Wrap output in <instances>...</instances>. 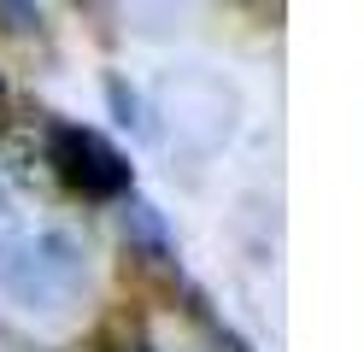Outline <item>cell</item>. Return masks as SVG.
<instances>
[{"instance_id":"cell-1","label":"cell","mask_w":364,"mask_h":352,"mask_svg":"<svg viewBox=\"0 0 364 352\" xmlns=\"http://www.w3.org/2000/svg\"><path fill=\"white\" fill-rule=\"evenodd\" d=\"M82 288H88V252L65 229L12 241L0 252V294L36 317H59L65 305L82 299Z\"/></svg>"},{"instance_id":"cell-2","label":"cell","mask_w":364,"mask_h":352,"mask_svg":"<svg viewBox=\"0 0 364 352\" xmlns=\"http://www.w3.org/2000/svg\"><path fill=\"white\" fill-rule=\"evenodd\" d=\"M159 117H165V129L182 153L194 159H212L223 141L235 135V117H241V100L235 88L218 77V70H171L165 88H159Z\"/></svg>"},{"instance_id":"cell-3","label":"cell","mask_w":364,"mask_h":352,"mask_svg":"<svg viewBox=\"0 0 364 352\" xmlns=\"http://www.w3.org/2000/svg\"><path fill=\"white\" fill-rule=\"evenodd\" d=\"M41 159H48V176L77 200H124L129 194V159L100 129L48 117L41 124Z\"/></svg>"},{"instance_id":"cell-4","label":"cell","mask_w":364,"mask_h":352,"mask_svg":"<svg viewBox=\"0 0 364 352\" xmlns=\"http://www.w3.org/2000/svg\"><path fill=\"white\" fill-rule=\"evenodd\" d=\"M124 282L135 299H176V288H182L171 252H124Z\"/></svg>"},{"instance_id":"cell-5","label":"cell","mask_w":364,"mask_h":352,"mask_svg":"<svg viewBox=\"0 0 364 352\" xmlns=\"http://www.w3.org/2000/svg\"><path fill=\"white\" fill-rule=\"evenodd\" d=\"M118 223H124V241H129V252H171L165 211H159L153 200H129Z\"/></svg>"},{"instance_id":"cell-6","label":"cell","mask_w":364,"mask_h":352,"mask_svg":"<svg viewBox=\"0 0 364 352\" xmlns=\"http://www.w3.org/2000/svg\"><path fill=\"white\" fill-rule=\"evenodd\" d=\"M95 352H147V335H141V317L135 305H112L95 329Z\"/></svg>"},{"instance_id":"cell-7","label":"cell","mask_w":364,"mask_h":352,"mask_svg":"<svg viewBox=\"0 0 364 352\" xmlns=\"http://www.w3.org/2000/svg\"><path fill=\"white\" fill-rule=\"evenodd\" d=\"M106 106H112V117L129 129V135H153V117H147V100L129 88V77L124 70H106Z\"/></svg>"},{"instance_id":"cell-8","label":"cell","mask_w":364,"mask_h":352,"mask_svg":"<svg viewBox=\"0 0 364 352\" xmlns=\"http://www.w3.org/2000/svg\"><path fill=\"white\" fill-rule=\"evenodd\" d=\"M194 317H200V329H206V341H212V352H253V346H247L241 335H235V329H223L212 311H206V299H194Z\"/></svg>"},{"instance_id":"cell-9","label":"cell","mask_w":364,"mask_h":352,"mask_svg":"<svg viewBox=\"0 0 364 352\" xmlns=\"http://www.w3.org/2000/svg\"><path fill=\"white\" fill-rule=\"evenodd\" d=\"M0 30H6V36H41V12H36V6H12V0H0Z\"/></svg>"},{"instance_id":"cell-10","label":"cell","mask_w":364,"mask_h":352,"mask_svg":"<svg viewBox=\"0 0 364 352\" xmlns=\"http://www.w3.org/2000/svg\"><path fill=\"white\" fill-rule=\"evenodd\" d=\"M12 129V88H6V77H0V135Z\"/></svg>"},{"instance_id":"cell-11","label":"cell","mask_w":364,"mask_h":352,"mask_svg":"<svg viewBox=\"0 0 364 352\" xmlns=\"http://www.w3.org/2000/svg\"><path fill=\"white\" fill-rule=\"evenodd\" d=\"M0 352H36L24 335H12V329H0Z\"/></svg>"}]
</instances>
